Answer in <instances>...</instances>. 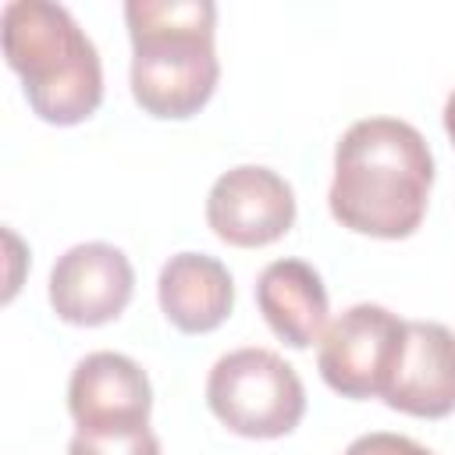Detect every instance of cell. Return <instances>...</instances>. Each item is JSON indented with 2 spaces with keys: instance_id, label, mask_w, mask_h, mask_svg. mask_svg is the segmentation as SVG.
I'll use <instances>...</instances> for the list:
<instances>
[{
  "instance_id": "obj_6",
  "label": "cell",
  "mask_w": 455,
  "mask_h": 455,
  "mask_svg": "<svg viewBox=\"0 0 455 455\" xmlns=\"http://www.w3.org/2000/svg\"><path fill=\"white\" fill-rule=\"evenodd\" d=\"M210 231L238 249H259L288 235L295 224V192L291 185L259 164H242L224 171L206 196Z\"/></svg>"
},
{
  "instance_id": "obj_14",
  "label": "cell",
  "mask_w": 455,
  "mask_h": 455,
  "mask_svg": "<svg viewBox=\"0 0 455 455\" xmlns=\"http://www.w3.org/2000/svg\"><path fill=\"white\" fill-rule=\"evenodd\" d=\"M444 132H448V139H451V146H455V89H451V96H448V103H444Z\"/></svg>"
},
{
  "instance_id": "obj_3",
  "label": "cell",
  "mask_w": 455,
  "mask_h": 455,
  "mask_svg": "<svg viewBox=\"0 0 455 455\" xmlns=\"http://www.w3.org/2000/svg\"><path fill=\"white\" fill-rule=\"evenodd\" d=\"M0 46L39 121L82 124L103 103L100 53L68 7L11 0L0 14Z\"/></svg>"
},
{
  "instance_id": "obj_10",
  "label": "cell",
  "mask_w": 455,
  "mask_h": 455,
  "mask_svg": "<svg viewBox=\"0 0 455 455\" xmlns=\"http://www.w3.org/2000/svg\"><path fill=\"white\" fill-rule=\"evenodd\" d=\"M156 299L181 334H210L235 309V281L217 256L178 252L160 267Z\"/></svg>"
},
{
  "instance_id": "obj_11",
  "label": "cell",
  "mask_w": 455,
  "mask_h": 455,
  "mask_svg": "<svg viewBox=\"0 0 455 455\" xmlns=\"http://www.w3.org/2000/svg\"><path fill=\"white\" fill-rule=\"evenodd\" d=\"M256 306L267 327L291 348H309L327 331V288L306 259H274L256 277Z\"/></svg>"
},
{
  "instance_id": "obj_7",
  "label": "cell",
  "mask_w": 455,
  "mask_h": 455,
  "mask_svg": "<svg viewBox=\"0 0 455 455\" xmlns=\"http://www.w3.org/2000/svg\"><path fill=\"white\" fill-rule=\"evenodd\" d=\"M135 291V270L117 245L82 242L57 256L50 270V306L64 323L100 327L124 313Z\"/></svg>"
},
{
  "instance_id": "obj_5",
  "label": "cell",
  "mask_w": 455,
  "mask_h": 455,
  "mask_svg": "<svg viewBox=\"0 0 455 455\" xmlns=\"http://www.w3.org/2000/svg\"><path fill=\"white\" fill-rule=\"evenodd\" d=\"M405 345V320L377 302L348 306L327 323L316 352L323 384L341 398H384Z\"/></svg>"
},
{
  "instance_id": "obj_4",
  "label": "cell",
  "mask_w": 455,
  "mask_h": 455,
  "mask_svg": "<svg viewBox=\"0 0 455 455\" xmlns=\"http://www.w3.org/2000/svg\"><path fill=\"white\" fill-rule=\"evenodd\" d=\"M210 412L238 437H284L306 412V387L277 352L235 348L220 355L206 377Z\"/></svg>"
},
{
  "instance_id": "obj_13",
  "label": "cell",
  "mask_w": 455,
  "mask_h": 455,
  "mask_svg": "<svg viewBox=\"0 0 455 455\" xmlns=\"http://www.w3.org/2000/svg\"><path fill=\"white\" fill-rule=\"evenodd\" d=\"M345 455H434L430 448L416 444L412 437L405 434H391V430H373V434H363L355 437Z\"/></svg>"
},
{
  "instance_id": "obj_12",
  "label": "cell",
  "mask_w": 455,
  "mask_h": 455,
  "mask_svg": "<svg viewBox=\"0 0 455 455\" xmlns=\"http://www.w3.org/2000/svg\"><path fill=\"white\" fill-rule=\"evenodd\" d=\"M68 455H160V441L149 427L124 434H82L68 441Z\"/></svg>"
},
{
  "instance_id": "obj_1",
  "label": "cell",
  "mask_w": 455,
  "mask_h": 455,
  "mask_svg": "<svg viewBox=\"0 0 455 455\" xmlns=\"http://www.w3.org/2000/svg\"><path fill=\"white\" fill-rule=\"evenodd\" d=\"M434 153L402 117H363L334 149L327 206L334 220L370 238H409L427 213Z\"/></svg>"
},
{
  "instance_id": "obj_2",
  "label": "cell",
  "mask_w": 455,
  "mask_h": 455,
  "mask_svg": "<svg viewBox=\"0 0 455 455\" xmlns=\"http://www.w3.org/2000/svg\"><path fill=\"white\" fill-rule=\"evenodd\" d=\"M132 96L142 114L185 121L199 114L220 78L213 50L217 7L210 0H128Z\"/></svg>"
},
{
  "instance_id": "obj_8",
  "label": "cell",
  "mask_w": 455,
  "mask_h": 455,
  "mask_svg": "<svg viewBox=\"0 0 455 455\" xmlns=\"http://www.w3.org/2000/svg\"><path fill=\"white\" fill-rule=\"evenodd\" d=\"M146 370L121 352H89L68 380V412L82 434H124L149 423Z\"/></svg>"
},
{
  "instance_id": "obj_9",
  "label": "cell",
  "mask_w": 455,
  "mask_h": 455,
  "mask_svg": "<svg viewBox=\"0 0 455 455\" xmlns=\"http://www.w3.org/2000/svg\"><path fill=\"white\" fill-rule=\"evenodd\" d=\"M384 405L419 419L455 412V331L437 320H405V345Z\"/></svg>"
}]
</instances>
